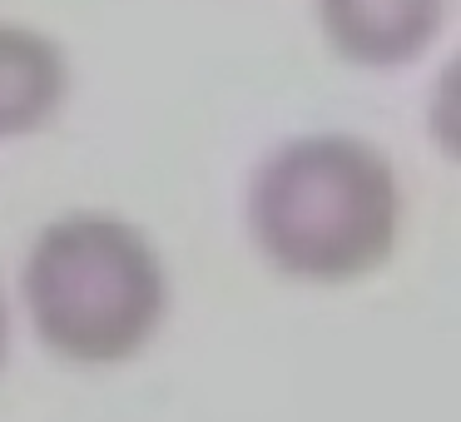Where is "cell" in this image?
I'll list each match as a JSON object with an SVG mask.
<instances>
[{"label": "cell", "mask_w": 461, "mask_h": 422, "mask_svg": "<svg viewBox=\"0 0 461 422\" xmlns=\"http://www.w3.org/2000/svg\"><path fill=\"white\" fill-rule=\"evenodd\" d=\"M402 194L387 154L357 134H303L249 184L253 249L288 279L348 283L392 259Z\"/></svg>", "instance_id": "6da1fadb"}, {"label": "cell", "mask_w": 461, "mask_h": 422, "mask_svg": "<svg viewBox=\"0 0 461 422\" xmlns=\"http://www.w3.org/2000/svg\"><path fill=\"white\" fill-rule=\"evenodd\" d=\"M21 283L35 333L70 362L134 358L169 308V279L154 243L130 219L100 209L45 224Z\"/></svg>", "instance_id": "7a4b0ae2"}, {"label": "cell", "mask_w": 461, "mask_h": 422, "mask_svg": "<svg viewBox=\"0 0 461 422\" xmlns=\"http://www.w3.org/2000/svg\"><path fill=\"white\" fill-rule=\"evenodd\" d=\"M328 45L352 65H407L437 41L447 0H318Z\"/></svg>", "instance_id": "3957f363"}, {"label": "cell", "mask_w": 461, "mask_h": 422, "mask_svg": "<svg viewBox=\"0 0 461 422\" xmlns=\"http://www.w3.org/2000/svg\"><path fill=\"white\" fill-rule=\"evenodd\" d=\"M70 95V60L50 35L0 21V140L35 134Z\"/></svg>", "instance_id": "277c9868"}, {"label": "cell", "mask_w": 461, "mask_h": 422, "mask_svg": "<svg viewBox=\"0 0 461 422\" xmlns=\"http://www.w3.org/2000/svg\"><path fill=\"white\" fill-rule=\"evenodd\" d=\"M5 348H11V313H5V298H0V362H5Z\"/></svg>", "instance_id": "5b68a950"}]
</instances>
